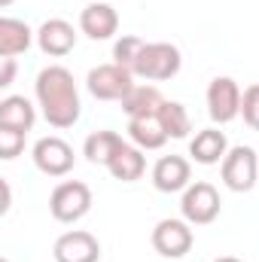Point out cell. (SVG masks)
<instances>
[{
    "label": "cell",
    "instance_id": "obj_5",
    "mask_svg": "<svg viewBox=\"0 0 259 262\" xmlns=\"http://www.w3.org/2000/svg\"><path fill=\"white\" fill-rule=\"evenodd\" d=\"M85 85H89L92 98H98V101H119L122 104L125 95L134 89V73L119 64H98L89 70Z\"/></svg>",
    "mask_w": 259,
    "mask_h": 262
},
{
    "label": "cell",
    "instance_id": "obj_20",
    "mask_svg": "<svg viewBox=\"0 0 259 262\" xmlns=\"http://www.w3.org/2000/svg\"><path fill=\"white\" fill-rule=\"evenodd\" d=\"M128 137L134 140V146L140 149H162L168 134L162 128L159 116H140V119H128Z\"/></svg>",
    "mask_w": 259,
    "mask_h": 262
},
{
    "label": "cell",
    "instance_id": "obj_15",
    "mask_svg": "<svg viewBox=\"0 0 259 262\" xmlns=\"http://www.w3.org/2000/svg\"><path fill=\"white\" fill-rule=\"evenodd\" d=\"M229 152V140L226 134L217 128H204L198 131L189 143V156H192L198 165H220Z\"/></svg>",
    "mask_w": 259,
    "mask_h": 262
},
{
    "label": "cell",
    "instance_id": "obj_12",
    "mask_svg": "<svg viewBox=\"0 0 259 262\" xmlns=\"http://www.w3.org/2000/svg\"><path fill=\"white\" fill-rule=\"evenodd\" d=\"M192 180V168L183 156H162L156 165H153V186L159 192H180L186 189Z\"/></svg>",
    "mask_w": 259,
    "mask_h": 262
},
{
    "label": "cell",
    "instance_id": "obj_29",
    "mask_svg": "<svg viewBox=\"0 0 259 262\" xmlns=\"http://www.w3.org/2000/svg\"><path fill=\"white\" fill-rule=\"evenodd\" d=\"M3 262H9V259H3Z\"/></svg>",
    "mask_w": 259,
    "mask_h": 262
},
{
    "label": "cell",
    "instance_id": "obj_14",
    "mask_svg": "<svg viewBox=\"0 0 259 262\" xmlns=\"http://www.w3.org/2000/svg\"><path fill=\"white\" fill-rule=\"evenodd\" d=\"M37 122V110L25 95H6L0 101V128H15V131H28Z\"/></svg>",
    "mask_w": 259,
    "mask_h": 262
},
{
    "label": "cell",
    "instance_id": "obj_10",
    "mask_svg": "<svg viewBox=\"0 0 259 262\" xmlns=\"http://www.w3.org/2000/svg\"><path fill=\"white\" fill-rule=\"evenodd\" d=\"M52 256H55V262H98L101 259V244L92 232L73 229L55 241Z\"/></svg>",
    "mask_w": 259,
    "mask_h": 262
},
{
    "label": "cell",
    "instance_id": "obj_23",
    "mask_svg": "<svg viewBox=\"0 0 259 262\" xmlns=\"http://www.w3.org/2000/svg\"><path fill=\"white\" fill-rule=\"evenodd\" d=\"M241 116L253 131H259V82L244 89V95H241Z\"/></svg>",
    "mask_w": 259,
    "mask_h": 262
},
{
    "label": "cell",
    "instance_id": "obj_4",
    "mask_svg": "<svg viewBox=\"0 0 259 262\" xmlns=\"http://www.w3.org/2000/svg\"><path fill=\"white\" fill-rule=\"evenodd\" d=\"M92 210V189L82 180H64L49 195V213L58 223H76Z\"/></svg>",
    "mask_w": 259,
    "mask_h": 262
},
{
    "label": "cell",
    "instance_id": "obj_16",
    "mask_svg": "<svg viewBox=\"0 0 259 262\" xmlns=\"http://www.w3.org/2000/svg\"><path fill=\"white\" fill-rule=\"evenodd\" d=\"M34 37H37V34H34L25 21L9 18V15L0 18V55H3V58H15V55L28 52L31 43H34Z\"/></svg>",
    "mask_w": 259,
    "mask_h": 262
},
{
    "label": "cell",
    "instance_id": "obj_17",
    "mask_svg": "<svg viewBox=\"0 0 259 262\" xmlns=\"http://www.w3.org/2000/svg\"><path fill=\"white\" fill-rule=\"evenodd\" d=\"M125 146V140H122V134H116V131H92L89 137H85V143H82V152H85V159L92 162V165H110V159L119 152Z\"/></svg>",
    "mask_w": 259,
    "mask_h": 262
},
{
    "label": "cell",
    "instance_id": "obj_9",
    "mask_svg": "<svg viewBox=\"0 0 259 262\" xmlns=\"http://www.w3.org/2000/svg\"><path fill=\"white\" fill-rule=\"evenodd\" d=\"M34 165L46 177H64L73 168V149L61 137H40L34 143Z\"/></svg>",
    "mask_w": 259,
    "mask_h": 262
},
{
    "label": "cell",
    "instance_id": "obj_11",
    "mask_svg": "<svg viewBox=\"0 0 259 262\" xmlns=\"http://www.w3.org/2000/svg\"><path fill=\"white\" fill-rule=\"evenodd\" d=\"M37 46L49 58H64L76 46V31L64 18H46L40 25V31H37Z\"/></svg>",
    "mask_w": 259,
    "mask_h": 262
},
{
    "label": "cell",
    "instance_id": "obj_25",
    "mask_svg": "<svg viewBox=\"0 0 259 262\" xmlns=\"http://www.w3.org/2000/svg\"><path fill=\"white\" fill-rule=\"evenodd\" d=\"M3 67H0V89H9L12 79H15V58H0Z\"/></svg>",
    "mask_w": 259,
    "mask_h": 262
},
{
    "label": "cell",
    "instance_id": "obj_21",
    "mask_svg": "<svg viewBox=\"0 0 259 262\" xmlns=\"http://www.w3.org/2000/svg\"><path fill=\"white\" fill-rule=\"evenodd\" d=\"M159 122H162V128L168 137H174V140H180V137H186L189 128H192V122H189V113H186V107L180 104V101H165L162 107H159Z\"/></svg>",
    "mask_w": 259,
    "mask_h": 262
},
{
    "label": "cell",
    "instance_id": "obj_18",
    "mask_svg": "<svg viewBox=\"0 0 259 262\" xmlns=\"http://www.w3.org/2000/svg\"><path fill=\"white\" fill-rule=\"evenodd\" d=\"M107 171L116 177V180H122V183H134V180H140L143 177V171H146V159H143V149L140 146H122L113 159H110V165H107Z\"/></svg>",
    "mask_w": 259,
    "mask_h": 262
},
{
    "label": "cell",
    "instance_id": "obj_8",
    "mask_svg": "<svg viewBox=\"0 0 259 262\" xmlns=\"http://www.w3.org/2000/svg\"><path fill=\"white\" fill-rule=\"evenodd\" d=\"M195 235L186 220H159L153 229V247L165 259H180L192 250Z\"/></svg>",
    "mask_w": 259,
    "mask_h": 262
},
{
    "label": "cell",
    "instance_id": "obj_26",
    "mask_svg": "<svg viewBox=\"0 0 259 262\" xmlns=\"http://www.w3.org/2000/svg\"><path fill=\"white\" fill-rule=\"evenodd\" d=\"M0 186H3V204H0V210L6 213L9 204H12V192H9V183H6V180H0Z\"/></svg>",
    "mask_w": 259,
    "mask_h": 262
},
{
    "label": "cell",
    "instance_id": "obj_3",
    "mask_svg": "<svg viewBox=\"0 0 259 262\" xmlns=\"http://www.w3.org/2000/svg\"><path fill=\"white\" fill-rule=\"evenodd\" d=\"M220 192L213 183L207 180H198V183H189L183 189V198H180V213L189 226H210L217 216H220Z\"/></svg>",
    "mask_w": 259,
    "mask_h": 262
},
{
    "label": "cell",
    "instance_id": "obj_6",
    "mask_svg": "<svg viewBox=\"0 0 259 262\" xmlns=\"http://www.w3.org/2000/svg\"><path fill=\"white\" fill-rule=\"evenodd\" d=\"M259 156L250 146H232L223 159V183L232 192H250L256 186Z\"/></svg>",
    "mask_w": 259,
    "mask_h": 262
},
{
    "label": "cell",
    "instance_id": "obj_13",
    "mask_svg": "<svg viewBox=\"0 0 259 262\" xmlns=\"http://www.w3.org/2000/svg\"><path fill=\"white\" fill-rule=\"evenodd\" d=\"M79 31L92 40H110L119 31V15L110 3H89L79 12Z\"/></svg>",
    "mask_w": 259,
    "mask_h": 262
},
{
    "label": "cell",
    "instance_id": "obj_1",
    "mask_svg": "<svg viewBox=\"0 0 259 262\" xmlns=\"http://www.w3.org/2000/svg\"><path fill=\"white\" fill-rule=\"evenodd\" d=\"M34 95H37V104L46 116V122L52 128H73L76 119H79V92H76V82H73V73L61 64H49L37 73V82H34Z\"/></svg>",
    "mask_w": 259,
    "mask_h": 262
},
{
    "label": "cell",
    "instance_id": "obj_7",
    "mask_svg": "<svg viewBox=\"0 0 259 262\" xmlns=\"http://www.w3.org/2000/svg\"><path fill=\"white\" fill-rule=\"evenodd\" d=\"M241 89L232 76H217L207 85V113L217 125H229L241 116Z\"/></svg>",
    "mask_w": 259,
    "mask_h": 262
},
{
    "label": "cell",
    "instance_id": "obj_28",
    "mask_svg": "<svg viewBox=\"0 0 259 262\" xmlns=\"http://www.w3.org/2000/svg\"><path fill=\"white\" fill-rule=\"evenodd\" d=\"M9 3H12V0H0V6H9Z\"/></svg>",
    "mask_w": 259,
    "mask_h": 262
},
{
    "label": "cell",
    "instance_id": "obj_24",
    "mask_svg": "<svg viewBox=\"0 0 259 262\" xmlns=\"http://www.w3.org/2000/svg\"><path fill=\"white\" fill-rule=\"evenodd\" d=\"M25 149V131L15 128H0V159H15Z\"/></svg>",
    "mask_w": 259,
    "mask_h": 262
},
{
    "label": "cell",
    "instance_id": "obj_22",
    "mask_svg": "<svg viewBox=\"0 0 259 262\" xmlns=\"http://www.w3.org/2000/svg\"><path fill=\"white\" fill-rule=\"evenodd\" d=\"M140 49H143V40H140V37H134V34L119 37V40H116V46H113V64L131 70L134 61H137V55H140Z\"/></svg>",
    "mask_w": 259,
    "mask_h": 262
},
{
    "label": "cell",
    "instance_id": "obj_27",
    "mask_svg": "<svg viewBox=\"0 0 259 262\" xmlns=\"http://www.w3.org/2000/svg\"><path fill=\"white\" fill-rule=\"evenodd\" d=\"M213 262H241L238 256H220V259H213Z\"/></svg>",
    "mask_w": 259,
    "mask_h": 262
},
{
    "label": "cell",
    "instance_id": "obj_2",
    "mask_svg": "<svg viewBox=\"0 0 259 262\" xmlns=\"http://www.w3.org/2000/svg\"><path fill=\"white\" fill-rule=\"evenodd\" d=\"M180 64H183V58H180L177 46H171V43H143L131 73L146 79V82H162V79L177 76Z\"/></svg>",
    "mask_w": 259,
    "mask_h": 262
},
{
    "label": "cell",
    "instance_id": "obj_19",
    "mask_svg": "<svg viewBox=\"0 0 259 262\" xmlns=\"http://www.w3.org/2000/svg\"><path fill=\"white\" fill-rule=\"evenodd\" d=\"M165 98L156 85H134L122 101V110L128 113V119H140V116H156Z\"/></svg>",
    "mask_w": 259,
    "mask_h": 262
}]
</instances>
